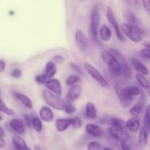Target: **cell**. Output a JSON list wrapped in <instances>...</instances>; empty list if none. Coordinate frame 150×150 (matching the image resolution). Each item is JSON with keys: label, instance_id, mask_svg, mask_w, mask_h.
I'll return each instance as SVG.
<instances>
[{"label": "cell", "instance_id": "cell-20", "mask_svg": "<svg viewBox=\"0 0 150 150\" xmlns=\"http://www.w3.org/2000/svg\"><path fill=\"white\" fill-rule=\"evenodd\" d=\"M98 34H99V36L101 40L104 41V42L110 41L111 39V37H112L111 29L106 24L102 25L101 27L99 28Z\"/></svg>", "mask_w": 150, "mask_h": 150}, {"label": "cell", "instance_id": "cell-13", "mask_svg": "<svg viewBox=\"0 0 150 150\" xmlns=\"http://www.w3.org/2000/svg\"><path fill=\"white\" fill-rule=\"evenodd\" d=\"M85 130L88 135L95 138H100L103 134V129L98 125L92 124V123H89L86 125L85 127Z\"/></svg>", "mask_w": 150, "mask_h": 150}, {"label": "cell", "instance_id": "cell-28", "mask_svg": "<svg viewBox=\"0 0 150 150\" xmlns=\"http://www.w3.org/2000/svg\"><path fill=\"white\" fill-rule=\"evenodd\" d=\"M32 127L37 133H40L42 131L43 127L42 120L38 116L34 115L32 117Z\"/></svg>", "mask_w": 150, "mask_h": 150}, {"label": "cell", "instance_id": "cell-35", "mask_svg": "<svg viewBox=\"0 0 150 150\" xmlns=\"http://www.w3.org/2000/svg\"><path fill=\"white\" fill-rule=\"evenodd\" d=\"M71 126L75 129H79L82 127V120L79 117L71 118Z\"/></svg>", "mask_w": 150, "mask_h": 150}, {"label": "cell", "instance_id": "cell-22", "mask_svg": "<svg viewBox=\"0 0 150 150\" xmlns=\"http://www.w3.org/2000/svg\"><path fill=\"white\" fill-rule=\"evenodd\" d=\"M96 107L92 102H87L85 105V117L88 120H95L97 118Z\"/></svg>", "mask_w": 150, "mask_h": 150}, {"label": "cell", "instance_id": "cell-12", "mask_svg": "<svg viewBox=\"0 0 150 150\" xmlns=\"http://www.w3.org/2000/svg\"><path fill=\"white\" fill-rule=\"evenodd\" d=\"M140 95L141 97L139 100L136 103H135L130 108V109L129 110V113L133 117H138L142 112L144 108L145 102H146V96L142 92H141Z\"/></svg>", "mask_w": 150, "mask_h": 150}, {"label": "cell", "instance_id": "cell-19", "mask_svg": "<svg viewBox=\"0 0 150 150\" xmlns=\"http://www.w3.org/2000/svg\"><path fill=\"white\" fill-rule=\"evenodd\" d=\"M13 95L16 100H18L21 103L23 104L26 108H29V109H32V108H33L32 101L31 100L30 98L28 96H26V95L20 93V92H13Z\"/></svg>", "mask_w": 150, "mask_h": 150}, {"label": "cell", "instance_id": "cell-3", "mask_svg": "<svg viewBox=\"0 0 150 150\" xmlns=\"http://www.w3.org/2000/svg\"><path fill=\"white\" fill-rule=\"evenodd\" d=\"M42 98L45 103L51 108L57 111H63L67 103L60 96L53 93L48 89H45L42 92Z\"/></svg>", "mask_w": 150, "mask_h": 150}, {"label": "cell", "instance_id": "cell-40", "mask_svg": "<svg viewBox=\"0 0 150 150\" xmlns=\"http://www.w3.org/2000/svg\"><path fill=\"white\" fill-rule=\"evenodd\" d=\"M127 3H128L129 5L133 7V8L138 9L140 7V1L139 0H126Z\"/></svg>", "mask_w": 150, "mask_h": 150}, {"label": "cell", "instance_id": "cell-46", "mask_svg": "<svg viewBox=\"0 0 150 150\" xmlns=\"http://www.w3.org/2000/svg\"><path fill=\"white\" fill-rule=\"evenodd\" d=\"M120 144H121L122 150H132L131 148L130 147V146L127 144L126 142H120Z\"/></svg>", "mask_w": 150, "mask_h": 150}, {"label": "cell", "instance_id": "cell-54", "mask_svg": "<svg viewBox=\"0 0 150 150\" xmlns=\"http://www.w3.org/2000/svg\"><path fill=\"white\" fill-rule=\"evenodd\" d=\"M148 90H149V91H148V93H149V96H150V88H149V89H148Z\"/></svg>", "mask_w": 150, "mask_h": 150}, {"label": "cell", "instance_id": "cell-14", "mask_svg": "<svg viewBox=\"0 0 150 150\" xmlns=\"http://www.w3.org/2000/svg\"><path fill=\"white\" fill-rule=\"evenodd\" d=\"M107 67L108 70L112 75L115 76H121V66L120 62L117 59H116L114 57H113L108 63H107Z\"/></svg>", "mask_w": 150, "mask_h": 150}, {"label": "cell", "instance_id": "cell-30", "mask_svg": "<svg viewBox=\"0 0 150 150\" xmlns=\"http://www.w3.org/2000/svg\"><path fill=\"white\" fill-rule=\"evenodd\" d=\"M136 81H137V82L139 83V85H140L142 87L144 88V89H149L150 82L149 81L146 79V76H145L144 75L138 73V74H136Z\"/></svg>", "mask_w": 150, "mask_h": 150}, {"label": "cell", "instance_id": "cell-6", "mask_svg": "<svg viewBox=\"0 0 150 150\" xmlns=\"http://www.w3.org/2000/svg\"><path fill=\"white\" fill-rule=\"evenodd\" d=\"M106 17L108 22L111 23V26L114 28V31H115L116 35H117V37L118 38V39L120 40V41L125 40V36L123 35V34L122 33L121 29H120V26H119L118 23H117V20H116L114 12H113V10L112 8H111V6H107L106 7Z\"/></svg>", "mask_w": 150, "mask_h": 150}, {"label": "cell", "instance_id": "cell-7", "mask_svg": "<svg viewBox=\"0 0 150 150\" xmlns=\"http://www.w3.org/2000/svg\"><path fill=\"white\" fill-rule=\"evenodd\" d=\"M108 134L111 138L117 142H126L130 139V135L125 129H118L114 127H110L108 129Z\"/></svg>", "mask_w": 150, "mask_h": 150}, {"label": "cell", "instance_id": "cell-37", "mask_svg": "<svg viewBox=\"0 0 150 150\" xmlns=\"http://www.w3.org/2000/svg\"><path fill=\"white\" fill-rule=\"evenodd\" d=\"M113 57H114L110 54L109 51H108V50H107V51H103L102 53H101V59H102L103 62L105 64H107Z\"/></svg>", "mask_w": 150, "mask_h": 150}, {"label": "cell", "instance_id": "cell-44", "mask_svg": "<svg viewBox=\"0 0 150 150\" xmlns=\"http://www.w3.org/2000/svg\"><path fill=\"white\" fill-rule=\"evenodd\" d=\"M70 67H71V68L73 69V70H74L75 71L77 72V73H79V74L83 75V72H82V70H81L80 68H79V66H78L76 64H75V63H73V62H71V63H70Z\"/></svg>", "mask_w": 150, "mask_h": 150}, {"label": "cell", "instance_id": "cell-18", "mask_svg": "<svg viewBox=\"0 0 150 150\" xmlns=\"http://www.w3.org/2000/svg\"><path fill=\"white\" fill-rule=\"evenodd\" d=\"M71 125V118H59L55 121L56 129L59 133L66 131Z\"/></svg>", "mask_w": 150, "mask_h": 150}, {"label": "cell", "instance_id": "cell-17", "mask_svg": "<svg viewBox=\"0 0 150 150\" xmlns=\"http://www.w3.org/2000/svg\"><path fill=\"white\" fill-rule=\"evenodd\" d=\"M141 128L140 120L138 117H132L126 121V129L131 133H136Z\"/></svg>", "mask_w": 150, "mask_h": 150}, {"label": "cell", "instance_id": "cell-8", "mask_svg": "<svg viewBox=\"0 0 150 150\" xmlns=\"http://www.w3.org/2000/svg\"><path fill=\"white\" fill-rule=\"evenodd\" d=\"M7 128L16 134L23 135L26 132V125L22 120L19 119H13L6 124Z\"/></svg>", "mask_w": 150, "mask_h": 150}, {"label": "cell", "instance_id": "cell-11", "mask_svg": "<svg viewBox=\"0 0 150 150\" xmlns=\"http://www.w3.org/2000/svg\"><path fill=\"white\" fill-rule=\"evenodd\" d=\"M75 40H76V45L80 51H85L87 49L88 42L87 38L84 32L81 29H78L75 32Z\"/></svg>", "mask_w": 150, "mask_h": 150}, {"label": "cell", "instance_id": "cell-52", "mask_svg": "<svg viewBox=\"0 0 150 150\" xmlns=\"http://www.w3.org/2000/svg\"><path fill=\"white\" fill-rule=\"evenodd\" d=\"M102 150H112V149L109 147H105V148H103V149H102Z\"/></svg>", "mask_w": 150, "mask_h": 150}, {"label": "cell", "instance_id": "cell-4", "mask_svg": "<svg viewBox=\"0 0 150 150\" xmlns=\"http://www.w3.org/2000/svg\"><path fill=\"white\" fill-rule=\"evenodd\" d=\"M83 67L86 70V73L98 83L100 86L103 88H108L109 86V83H108L107 79L100 73L96 67H94L91 64L88 62H84L83 64Z\"/></svg>", "mask_w": 150, "mask_h": 150}, {"label": "cell", "instance_id": "cell-34", "mask_svg": "<svg viewBox=\"0 0 150 150\" xmlns=\"http://www.w3.org/2000/svg\"><path fill=\"white\" fill-rule=\"evenodd\" d=\"M87 150H102V145L97 141H92L89 142L86 146Z\"/></svg>", "mask_w": 150, "mask_h": 150}, {"label": "cell", "instance_id": "cell-24", "mask_svg": "<svg viewBox=\"0 0 150 150\" xmlns=\"http://www.w3.org/2000/svg\"><path fill=\"white\" fill-rule=\"evenodd\" d=\"M123 18L126 23H128V24L138 25L139 23V18L131 10H125L123 13Z\"/></svg>", "mask_w": 150, "mask_h": 150}, {"label": "cell", "instance_id": "cell-15", "mask_svg": "<svg viewBox=\"0 0 150 150\" xmlns=\"http://www.w3.org/2000/svg\"><path fill=\"white\" fill-rule=\"evenodd\" d=\"M130 61H131L132 65H133V68H134V70H136V71H137L138 73H140V74L144 75V76L149 75V69H148L147 67H146L144 64H143L140 60L133 57V58H131V60H130Z\"/></svg>", "mask_w": 150, "mask_h": 150}, {"label": "cell", "instance_id": "cell-48", "mask_svg": "<svg viewBox=\"0 0 150 150\" xmlns=\"http://www.w3.org/2000/svg\"><path fill=\"white\" fill-rule=\"evenodd\" d=\"M6 146V142L2 137H0V148H3Z\"/></svg>", "mask_w": 150, "mask_h": 150}, {"label": "cell", "instance_id": "cell-16", "mask_svg": "<svg viewBox=\"0 0 150 150\" xmlns=\"http://www.w3.org/2000/svg\"><path fill=\"white\" fill-rule=\"evenodd\" d=\"M39 116L42 121L45 122H51L54 119V112L49 106H42L40 109Z\"/></svg>", "mask_w": 150, "mask_h": 150}, {"label": "cell", "instance_id": "cell-27", "mask_svg": "<svg viewBox=\"0 0 150 150\" xmlns=\"http://www.w3.org/2000/svg\"><path fill=\"white\" fill-rule=\"evenodd\" d=\"M143 127L150 136V104L146 107L143 120Z\"/></svg>", "mask_w": 150, "mask_h": 150}, {"label": "cell", "instance_id": "cell-21", "mask_svg": "<svg viewBox=\"0 0 150 150\" xmlns=\"http://www.w3.org/2000/svg\"><path fill=\"white\" fill-rule=\"evenodd\" d=\"M57 72V64L54 62L49 61L46 63L45 67V70H44V73L45 77L47 79H52L54 77Z\"/></svg>", "mask_w": 150, "mask_h": 150}, {"label": "cell", "instance_id": "cell-1", "mask_svg": "<svg viewBox=\"0 0 150 150\" xmlns=\"http://www.w3.org/2000/svg\"><path fill=\"white\" fill-rule=\"evenodd\" d=\"M141 90L134 86H126L117 91V94L120 99V105L125 108L130 107L133 104L136 98L140 95Z\"/></svg>", "mask_w": 150, "mask_h": 150}, {"label": "cell", "instance_id": "cell-31", "mask_svg": "<svg viewBox=\"0 0 150 150\" xmlns=\"http://www.w3.org/2000/svg\"><path fill=\"white\" fill-rule=\"evenodd\" d=\"M0 111L8 116H16V112L6 105L5 103L0 98Z\"/></svg>", "mask_w": 150, "mask_h": 150}, {"label": "cell", "instance_id": "cell-10", "mask_svg": "<svg viewBox=\"0 0 150 150\" xmlns=\"http://www.w3.org/2000/svg\"><path fill=\"white\" fill-rule=\"evenodd\" d=\"M45 85L48 90L56 94L58 96L61 97L62 94V84L59 79H54V78L47 79Z\"/></svg>", "mask_w": 150, "mask_h": 150}, {"label": "cell", "instance_id": "cell-23", "mask_svg": "<svg viewBox=\"0 0 150 150\" xmlns=\"http://www.w3.org/2000/svg\"><path fill=\"white\" fill-rule=\"evenodd\" d=\"M12 140L16 150H32L30 148L28 147L26 141L21 136H14Z\"/></svg>", "mask_w": 150, "mask_h": 150}, {"label": "cell", "instance_id": "cell-36", "mask_svg": "<svg viewBox=\"0 0 150 150\" xmlns=\"http://www.w3.org/2000/svg\"><path fill=\"white\" fill-rule=\"evenodd\" d=\"M76 106H75L73 103H66L65 107H64V108L63 111H64V112H65L67 114L71 115V114H73V113L76 111Z\"/></svg>", "mask_w": 150, "mask_h": 150}, {"label": "cell", "instance_id": "cell-41", "mask_svg": "<svg viewBox=\"0 0 150 150\" xmlns=\"http://www.w3.org/2000/svg\"><path fill=\"white\" fill-rule=\"evenodd\" d=\"M23 118H24L23 122H24L26 127H28V128H31L32 127V117L28 115V114H25Z\"/></svg>", "mask_w": 150, "mask_h": 150}, {"label": "cell", "instance_id": "cell-51", "mask_svg": "<svg viewBox=\"0 0 150 150\" xmlns=\"http://www.w3.org/2000/svg\"><path fill=\"white\" fill-rule=\"evenodd\" d=\"M34 149L35 150H43L42 149V148L41 147L40 145H38V144H36L35 146H34Z\"/></svg>", "mask_w": 150, "mask_h": 150}, {"label": "cell", "instance_id": "cell-42", "mask_svg": "<svg viewBox=\"0 0 150 150\" xmlns=\"http://www.w3.org/2000/svg\"><path fill=\"white\" fill-rule=\"evenodd\" d=\"M141 54H142L144 58L147 59L148 60L150 61V49H149V48H142V49L141 50Z\"/></svg>", "mask_w": 150, "mask_h": 150}, {"label": "cell", "instance_id": "cell-38", "mask_svg": "<svg viewBox=\"0 0 150 150\" xmlns=\"http://www.w3.org/2000/svg\"><path fill=\"white\" fill-rule=\"evenodd\" d=\"M46 81L47 79L43 73H42V74L38 75V76H35V81L38 83H39V84H45Z\"/></svg>", "mask_w": 150, "mask_h": 150}, {"label": "cell", "instance_id": "cell-26", "mask_svg": "<svg viewBox=\"0 0 150 150\" xmlns=\"http://www.w3.org/2000/svg\"><path fill=\"white\" fill-rule=\"evenodd\" d=\"M148 141H149V134L143 127H141L139 130V144L142 147H146L148 145Z\"/></svg>", "mask_w": 150, "mask_h": 150}, {"label": "cell", "instance_id": "cell-49", "mask_svg": "<svg viewBox=\"0 0 150 150\" xmlns=\"http://www.w3.org/2000/svg\"><path fill=\"white\" fill-rule=\"evenodd\" d=\"M4 136H5V132H4V128L0 126V137L4 138Z\"/></svg>", "mask_w": 150, "mask_h": 150}, {"label": "cell", "instance_id": "cell-32", "mask_svg": "<svg viewBox=\"0 0 150 150\" xmlns=\"http://www.w3.org/2000/svg\"><path fill=\"white\" fill-rule=\"evenodd\" d=\"M80 81V76L78 75H70L66 79V84L68 86H71L73 85L76 84Z\"/></svg>", "mask_w": 150, "mask_h": 150}, {"label": "cell", "instance_id": "cell-29", "mask_svg": "<svg viewBox=\"0 0 150 150\" xmlns=\"http://www.w3.org/2000/svg\"><path fill=\"white\" fill-rule=\"evenodd\" d=\"M120 66H121V73L122 75L125 76L127 79H130L132 78V70L126 60L125 59L124 61L120 63Z\"/></svg>", "mask_w": 150, "mask_h": 150}, {"label": "cell", "instance_id": "cell-9", "mask_svg": "<svg viewBox=\"0 0 150 150\" xmlns=\"http://www.w3.org/2000/svg\"><path fill=\"white\" fill-rule=\"evenodd\" d=\"M82 87L79 84H75L73 86H70L68 92L66 95V100L67 103H73L74 101H76L79 97L81 95Z\"/></svg>", "mask_w": 150, "mask_h": 150}, {"label": "cell", "instance_id": "cell-43", "mask_svg": "<svg viewBox=\"0 0 150 150\" xmlns=\"http://www.w3.org/2000/svg\"><path fill=\"white\" fill-rule=\"evenodd\" d=\"M142 4L146 13L150 15V0H142Z\"/></svg>", "mask_w": 150, "mask_h": 150}, {"label": "cell", "instance_id": "cell-33", "mask_svg": "<svg viewBox=\"0 0 150 150\" xmlns=\"http://www.w3.org/2000/svg\"><path fill=\"white\" fill-rule=\"evenodd\" d=\"M108 51H109L110 54H111V55H112L113 57L116 59L118 60L120 63L125 59V57H123L122 54L121 53L118 51V50L115 49V48H110V49H108Z\"/></svg>", "mask_w": 150, "mask_h": 150}, {"label": "cell", "instance_id": "cell-47", "mask_svg": "<svg viewBox=\"0 0 150 150\" xmlns=\"http://www.w3.org/2000/svg\"><path fill=\"white\" fill-rule=\"evenodd\" d=\"M6 68V62L4 59H0V73H3Z\"/></svg>", "mask_w": 150, "mask_h": 150}, {"label": "cell", "instance_id": "cell-25", "mask_svg": "<svg viewBox=\"0 0 150 150\" xmlns=\"http://www.w3.org/2000/svg\"><path fill=\"white\" fill-rule=\"evenodd\" d=\"M107 122L111 125V127H114L118 129H125L126 130V122L122 119L110 117L107 120Z\"/></svg>", "mask_w": 150, "mask_h": 150}, {"label": "cell", "instance_id": "cell-53", "mask_svg": "<svg viewBox=\"0 0 150 150\" xmlns=\"http://www.w3.org/2000/svg\"><path fill=\"white\" fill-rule=\"evenodd\" d=\"M3 120V117H2V116L1 115V114H0V121H1V120Z\"/></svg>", "mask_w": 150, "mask_h": 150}, {"label": "cell", "instance_id": "cell-2", "mask_svg": "<svg viewBox=\"0 0 150 150\" xmlns=\"http://www.w3.org/2000/svg\"><path fill=\"white\" fill-rule=\"evenodd\" d=\"M120 29L124 36H126L129 40L134 42H141L146 36L145 31L138 25L122 23Z\"/></svg>", "mask_w": 150, "mask_h": 150}, {"label": "cell", "instance_id": "cell-45", "mask_svg": "<svg viewBox=\"0 0 150 150\" xmlns=\"http://www.w3.org/2000/svg\"><path fill=\"white\" fill-rule=\"evenodd\" d=\"M54 61L56 63H62L64 61V58L63 56L57 54V55H55L54 57Z\"/></svg>", "mask_w": 150, "mask_h": 150}, {"label": "cell", "instance_id": "cell-39", "mask_svg": "<svg viewBox=\"0 0 150 150\" xmlns=\"http://www.w3.org/2000/svg\"><path fill=\"white\" fill-rule=\"evenodd\" d=\"M21 70L19 68H16L13 69V70H12L11 73H10V76H11V77L13 78V79H18V78H20L21 76Z\"/></svg>", "mask_w": 150, "mask_h": 150}, {"label": "cell", "instance_id": "cell-5", "mask_svg": "<svg viewBox=\"0 0 150 150\" xmlns=\"http://www.w3.org/2000/svg\"><path fill=\"white\" fill-rule=\"evenodd\" d=\"M100 21V16L99 7L98 5H95L91 12L90 23H89L90 34L95 39H97L98 36Z\"/></svg>", "mask_w": 150, "mask_h": 150}, {"label": "cell", "instance_id": "cell-50", "mask_svg": "<svg viewBox=\"0 0 150 150\" xmlns=\"http://www.w3.org/2000/svg\"><path fill=\"white\" fill-rule=\"evenodd\" d=\"M143 45L145 47V48L150 49V42H144L143 43Z\"/></svg>", "mask_w": 150, "mask_h": 150}]
</instances>
